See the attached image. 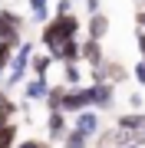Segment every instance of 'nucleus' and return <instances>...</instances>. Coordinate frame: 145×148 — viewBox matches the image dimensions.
<instances>
[{
  "label": "nucleus",
  "mask_w": 145,
  "mask_h": 148,
  "mask_svg": "<svg viewBox=\"0 0 145 148\" xmlns=\"http://www.w3.org/2000/svg\"><path fill=\"white\" fill-rule=\"evenodd\" d=\"M79 30H82V23H79L76 13H53V16L43 23V30H40V43H43L46 53H49V49H56L63 40L79 36Z\"/></svg>",
  "instance_id": "f257e3e1"
},
{
  "label": "nucleus",
  "mask_w": 145,
  "mask_h": 148,
  "mask_svg": "<svg viewBox=\"0 0 145 148\" xmlns=\"http://www.w3.org/2000/svg\"><path fill=\"white\" fill-rule=\"evenodd\" d=\"M30 56H33V43H30V40H23L20 46L13 49L10 69H7V76H3V86H7V89H13V86H20L23 79H27V69H30Z\"/></svg>",
  "instance_id": "f03ea898"
},
{
  "label": "nucleus",
  "mask_w": 145,
  "mask_h": 148,
  "mask_svg": "<svg viewBox=\"0 0 145 148\" xmlns=\"http://www.w3.org/2000/svg\"><path fill=\"white\" fill-rule=\"evenodd\" d=\"M89 106H92V86H66L63 89L59 109H63L66 115H76V112H82Z\"/></svg>",
  "instance_id": "7ed1b4c3"
},
{
  "label": "nucleus",
  "mask_w": 145,
  "mask_h": 148,
  "mask_svg": "<svg viewBox=\"0 0 145 148\" xmlns=\"http://www.w3.org/2000/svg\"><path fill=\"white\" fill-rule=\"evenodd\" d=\"M23 27H27V20H23L20 13L13 10H0V40L3 43H13V46H20L23 43Z\"/></svg>",
  "instance_id": "20e7f679"
},
{
  "label": "nucleus",
  "mask_w": 145,
  "mask_h": 148,
  "mask_svg": "<svg viewBox=\"0 0 145 148\" xmlns=\"http://www.w3.org/2000/svg\"><path fill=\"white\" fill-rule=\"evenodd\" d=\"M89 76H92V82H125L129 79V69H125L119 59H102L99 66H89Z\"/></svg>",
  "instance_id": "39448f33"
},
{
  "label": "nucleus",
  "mask_w": 145,
  "mask_h": 148,
  "mask_svg": "<svg viewBox=\"0 0 145 148\" xmlns=\"http://www.w3.org/2000/svg\"><path fill=\"white\" fill-rule=\"evenodd\" d=\"M73 122V128H79L82 135H89V138H96L99 135V128H102V119H99V109H82V112H76V115H69Z\"/></svg>",
  "instance_id": "423d86ee"
},
{
  "label": "nucleus",
  "mask_w": 145,
  "mask_h": 148,
  "mask_svg": "<svg viewBox=\"0 0 145 148\" xmlns=\"http://www.w3.org/2000/svg\"><path fill=\"white\" fill-rule=\"evenodd\" d=\"M69 115L63 109H46V138L49 142H63V135L69 132Z\"/></svg>",
  "instance_id": "0eeeda50"
},
{
  "label": "nucleus",
  "mask_w": 145,
  "mask_h": 148,
  "mask_svg": "<svg viewBox=\"0 0 145 148\" xmlns=\"http://www.w3.org/2000/svg\"><path fill=\"white\" fill-rule=\"evenodd\" d=\"M49 56H53L56 63H82V40L79 36L63 40L56 49H49Z\"/></svg>",
  "instance_id": "6e6552de"
},
{
  "label": "nucleus",
  "mask_w": 145,
  "mask_h": 148,
  "mask_svg": "<svg viewBox=\"0 0 145 148\" xmlns=\"http://www.w3.org/2000/svg\"><path fill=\"white\" fill-rule=\"evenodd\" d=\"M92 86V109L109 112L115 109V82H89Z\"/></svg>",
  "instance_id": "1a4fd4ad"
},
{
  "label": "nucleus",
  "mask_w": 145,
  "mask_h": 148,
  "mask_svg": "<svg viewBox=\"0 0 145 148\" xmlns=\"http://www.w3.org/2000/svg\"><path fill=\"white\" fill-rule=\"evenodd\" d=\"M49 92V76H33V79L23 86V95H27V102H43Z\"/></svg>",
  "instance_id": "9d476101"
},
{
  "label": "nucleus",
  "mask_w": 145,
  "mask_h": 148,
  "mask_svg": "<svg viewBox=\"0 0 145 148\" xmlns=\"http://www.w3.org/2000/svg\"><path fill=\"white\" fill-rule=\"evenodd\" d=\"M106 33H109V16L96 10V13H89V20H86V36L92 40H106Z\"/></svg>",
  "instance_id": "9b49d317"
},
{
  "label": "nucleus",
  "mask_w": 145,
  "mask_h": 148,
  "mask_svg": "<svg viewBox=\"0 0 145 148\" xmlns=\"http://www.w3.org/2000/svg\"><path fill=\"white\" fill-rule=\"evenodd\" d=\"M102 59H106V53H102V40L86 36V40H82V63H86V66H99Z\"/></svg>",
  "instance_id": "f8f14e48"
},
{
  "label": "nucleus",
  "mask_w": 145,
  "mask_h": 148,
  "mask_svg": "<svg viewBox=\"0 0 145 148\" xmlns=\"http://www.w3.org/2000/svg\"><path fill=\"white\" fill-rule=\"evenodd\" d=\"M27 3H30V20L40 27L53 16V0H27Z\"/></svg>",
  "instance_id": "ddd939ff"
},
{
  "label": "nucleus",
  "mask_w": 145,
  "mask_h": 148,
  "mask_svg": "<svg viewBox=\"0 0 145 148\" xmlns=\"http://www.w3.org/2000/svg\"><path fill=\"white\" fill-rule=\"evenodd\" d=\"M56 66V59L49 56V53H33L30 56V69H33V76H49V69Z\"/></svg>",
  "instance_id": "4468645a"
},
{
  "label": "nucleus",
  "mask_w": 145,
  "mask_h": 148,
  "mask_svg": "<svg viewBox=\"0 0 145 148\" xmlns=\"http://www.w3.org/2000/svg\"><path fill=\"white\" fill-rule=\"evenodd\" d=\"M115 125L122 128V132H139V128H145V112H129V115H119Z\"/></svg>",
  "instance_id": "2eb2a0df"
},
{
  "label": "nucleus",
  "mask_w": 145,
  "mask_h": 148,
  "mask_svg": "<svg viewBox=\"0 0 145 148\" xmlns=\"http://www.w3.org/2000/svg\"><path fill=\"white\" fill-rule=\"evenodd\" d=\"M63 148H89V135H82L79 128L69 125V132L63 135Z\"/></svg>",
  "instance_id": "dca6fc26"
},
{
  "label": "nucleus",
  "mask_w": 145,
  "mask_h": 148,
  "mask_svg": "<svg viewBox=\"0 0 145 148\" xmlns=\"http://www.w3.org/2000/svg\"><path fill=\"white\" fill-rule=\"evenodd\" d=\"M59 66H63V82H66V86H82L79 63H59Z\"/></svg>",
  "instance_id": "f3484780"
},
{
  "label": "nucleus",
  "mask_w": 145,
  "mask_h": 148,
  "mask_svg": "<svg viewBox=\"0 0 145 148\" xmlns=\"http://www.w3.org/2000/svg\"><path fill=\"white\" fill-rule=\"evenodd\" d=\"M63 89H66V82H59V86H49V92H46V109H59V99H63Z\"/></svg>",
  "instance_id": "a211bd4d"
},
{
  "label": "nucleus",
  "mask_w": 145,
  "mask_h": 148,
  "mask_svg": "<svg viewBox=\"0 0 145 148\" xmlns=\"http://www.w3.org/2000/svg\"><path fill=\"white\" fill-rule=\"evenodd\" d=\"M0 142H7V145H16V122H7V125L0 128Z\"/></svg>",
  "instance_id": "6ab92c4d"
},
{
  "label": "nucleus",
  "mask_w": 145,
  "mask_h": 148,
  "mask_svg": "<svg viewBox=\"0 0 145 148\" xmlns=\"http://www.w3.org/2000/svg\"><path fill=\"white\" fill-rule=\"evenodd\" d=\"M13 148H53V145H49V138H46V142H43V138H27V142H16Z\"/></svg>",
  "instance_id": "aec40b11"
},
{
  "label": "nucleus",
  "mask_w": 145,
  "mask_h": 148,
  "mask_svg": "<svg viewBox=\"0 0 145 148\" xmlns=\"http://www.w3.org/2000/svg\"><path fill=\"white\" fill-rule=\"evenodd\" d=\"M132 76H135V79H139V82L145 86V56L139 59V63H135V69H132Z\"/></svg>",
  "instance_id": "412c9836"
},
{
  "label": "nucleus",
  "mask_w": 145,
  "mask_h": 148,
  "mask_svg": "<svg viewBox=\"0 0 145 148\" xmlns=\"http://www.w3.org/2000/svg\"><path fill=\"white\" fill-rule=\"evenodd\" d=\"M53 13H73V0H56Z\"/></svg>",
  "instance_id": "4be33fe9"
},
{
  "label": "nucleus",
  "mask_w": 145,
  "mask_h": 148,
  "mask_svg": "<svg viewBox=\"0 0 145 148\" xmlns=\"http://www.w3.org/2000/svg\"><path fill=\"white\" fill-rule=\"evenodd\" d=\"M129 106H132V109H142V92H132V95H129Z\"/></svg>",
  "instance_id": "5701e85b"
},
{
  "label": "nucleus",
  "mask_w": 145,
  "mask_h": 148,
  "mask_svg": "<svg viewBox=\"0 0 145 148\" xmlns=\"http://www.w3.org/2000/svg\"><path fill=\"white\" fill-rule=\"evenodd\" d=\"M132 142H135V145H142V148H145V128H139V132H132Z\"/></svg>",
  "instance_id": "b1692460"
},
{
  "label": "nucleus",
  "mask_w": 145,
  "mask_h": 148,
  "mask_svg": "<svg viewBox=\"0 0 145 148\" xmlns=\"http://www.w3.org/2000/svg\"><path fill=\"white\" fill-rule=\"evenodd\" d=\"M86 10H89V13H96V10H102V7H99V0H86Z\"/></svg>",
  "instance_id": "393cba45"
},
{
  "label": "nucleus",
  "mask_w": 145,
  "mask_h": 148,
  "mask_svg": "<svg viewBox=\"0 0 145 148\" xmlns=\"http://www.w3.org/2000/svg\"><path fill=\"white\" fill-rule=\"evenodd\" d=\"M7 122H10V115H7V112H0V128H3Z\"/></svg>",
  "instance_id": "a878e982"
},
{
  "label": "nucleus",
  "mask_w": 145,
  "mask_h": 148,
  "mask_svg": "<svg viewBox=\"0 0 145 148\" xmlns=\"http://www.w3.org/2000/svg\"><path fill=\"white\" fill-rule=\"evenodd\" d=\"M119 148H142V145H135V142H125V145H119Z\"/></svg>",
  "instance_id": "bb28decb"
},
{
  "label": "nucleus",
  "mask_w": 145,
  "mask_h": 148,
  "mask_svg": "<svg viewBox=\"0 0 145 148\" xmlns=\"http://www.w3.org/2000/svg\"><path fill=\"white\" fill-rule=\"evenodd\" d=\"M0 148H13V145H7V142H0Z\"/></svg>",
  "instance_id": "cd10ccee"
},
{
  "label": "nucleus",
  "mask_w": 145,
  "mask_h": 148,
  "mask_svg": "<svg viewBox=\"0 0 145 148\" xmlns=\"http://www.w3.org/2000/svg\"><path fill=\"white\" fill-rule=\"evenodd\" d=\"M3 76H7V73H3V69H0V82H3Z\"/></svg>",
  "instance_id": "c85d7f7f"
},
{
  "label": "nucleus",
  "mask_w": 145,
  "mask_h": 148,
  "mask_svg": "<svg viewBox=\"0 0 145 148\" xmlns=\"http://www.w3.org/2000/svg\"><path fill=\"white\" fill-rule=\"evenodd\" d=\"M96 148H109V145H96Z\"/></svg>",
  "instance_id": "c756f323"
}]
</instances>
